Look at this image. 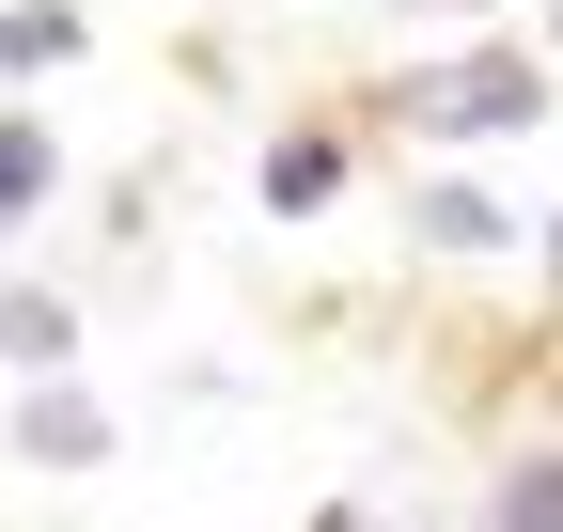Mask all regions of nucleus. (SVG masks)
<instances>
[{"label": "nucleus", "instance_id": "4", "mask_svg": "<svg viewBox=\"0 0 563 532\" xmlns=\"http://www.w3.org/2000/svg\"><path fill=\"white\" fill-rule=\"evenodd\" d=\"M63 345H79V313H63V298H32V282H0V361L63 376Z\"/></svg>", "mask_w": 563, "mask_h": 532}, {"label": "nucleus", "instance_id": "7", "mask_svg": "<svg viewBox=\"0 0 563 532\" xmlns=\"http://www.w3.org/2000/svg\"><path fill=\"white\" fill-rule=\"evenodd\" d=\"M329 188H344V157H329V142H282V157H266V204H282V220H313Z\"/></svg>", "mask_w": 563, "mask_h": 532}, {"label": "nucleus", "instance_id": "10", "mask_svg": "<svg viewBox=\"0 0 563 532\" xmlns=\"http://www.w3.org/2000/svg\"><path fill=\"white\" fill-rule=\"evenodd\" d=\"M548 266H563V235H548Z\"/></svg>", "mask_w": 563, "mask_h": 532}, {"label": "nucleus", "instance_id": "5", "mask_svg": "<svg viewBox=\"0 0 563 532\" xmlns=\"http://www.w3.org/2000/svg\"><path fill=\"white\" fill-rule=\"evenodd\" d=\"M485 532H563V454H517L501 501H485Z\"/></svg>", "mask_w": 563, "mask_h": 532}, {"label": "nucleus", "instance_id": "2", "mask_svg": "<svg viewBox=\"0 0 563 532\" xmlns=\"http://www.w3.org/2000/svg\"><path fill=\"white\" fill-rule=\"evenodd\" d=\"M16 454H47V470H95V454H110V423H95V391H32V408H16Z\"/></svg>", "mask_w": 563, "mask_h": 532}, {"label": "nucleus", "instance_id": "8", "mask_svg": "<svg viewBox=\"0 0 563 532\" xmlns=\"http://www.w3.org/2000/svg\"><path fill=\"white\" fill-rule=\"evenodd\" d=\"M422 235L439 251H501V204H485V188H422Z\"/></svg>", "mask_w": 563, "mask_h": 532}, {"label": "nucleus", "instance_id": "6", "mask_svg": "<svg viewBox=\"0 0 563 532\" xmlns=\"http://www.w3.org/2000/svg\"><path fill=\"white\" fill-rule=\"evenodd\" d=\"M63 188V157H47V125H0V235H16L32 204Z\"/></svg>", "mask_w": 563, "mask_h": 532}, {"label": "nucleus", "instance_id": "11", "mask_svg": "<svg viewBox=\"0 0 563 532\" xmlns=\"http://www.w3.org/2000/svg\"><path fill=\"white\" fill-rule=\"evenodd\" d=\"M454 16H470V0H454Z\"/></svg>", "mask_w": 563, "mask_h": 532}, {"label": "nucleus", "instance_id": "9", "mask_svg": "<svg viewBox=\"0 0 563 532\" xmlns=\"http://www.w3.org/2000/svg\"><path fill=\"white\" fill-rule=\"evenodd\" d=\"M548 47H563V0H548Z\"/></svg>", "mask_w": 563, "mask_h": 532}, {"label": "nucleus", "instance_id": "3", "mask_svg": "<svg viewBox=\"0 0 563 532\" xmlns=\"http://www.w3.org/2000/svg\"><path fill=\"white\" fill-rule=\"evenodd\" d=\"M79 63V0H0V79H47Z\"/></svg>", "mask_w": 563, "mask_h": 532}, {"label": "nucleus", "instance_id": "1", "mask_svg": "<svg viewBox=\"0 0 563 532\" xmlns=\"http://www.w3.org/2000/svg\"><path fill=\"white\" fill-rule=\"evenodd\" d=\"M548 110V63L532 47H470L439 63V79H407V125H439V142H470V125H532Z\"/></svg>", "mask_w": 563, "mask_h": 532}]
</instances>
